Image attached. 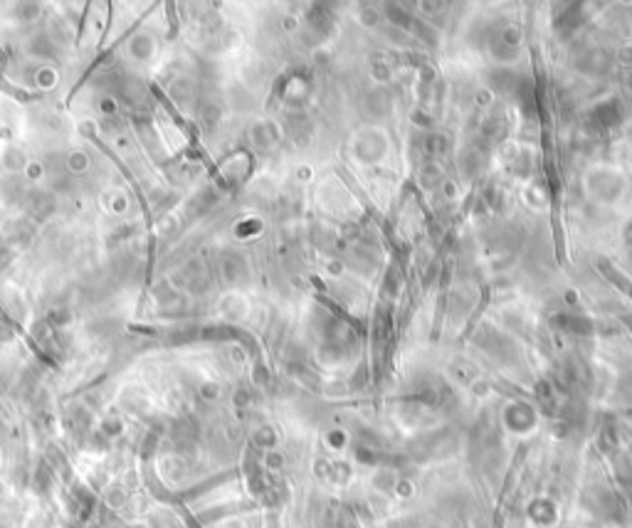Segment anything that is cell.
Returning <instances> with one entry per match:
<instances>
[{
  "label": "cell",
  "instance_id": "obj_1",
  "mask_svg": "<svg viewBox=\"0 0 632 528\" xmlns=\"http://www.w3.org/2000/svg\"><path fill=\"white\" fill-rule=\"evenodd\" d=\"M600 272H605V274H608V277L613 279V282H618L620 287H623V292H625V294H630V297H632V282H630L628 277H623V274H618L613 267H610L608 262H600Z\"/></svg>",
  "mask_w": 632,
  "mask_h": 528
}]
</instances>
